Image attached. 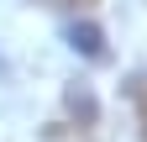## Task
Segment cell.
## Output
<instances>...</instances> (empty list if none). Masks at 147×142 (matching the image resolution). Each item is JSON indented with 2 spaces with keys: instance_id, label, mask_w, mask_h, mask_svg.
<instances>
[{
  "instance_id": "cell-1",
  "label": "cell",
  "mask_w": 147,
  "mask_h": 142,
  "mask_svg": "<svg viewBox=\"0 0 147 142\" xmlns=\"http://www.w3.org/2000/svg\"><path fill=\"white\" fill-rule=\"evenodd\" d=\"M68 111L79 116L84 126H89V121H95V100H89V90H84V84H74V90H68Z\"/></svg>"
},
{
  "instance_id": "cell-3",
  "label": "cell",
  "mask_w": 147,
  "mask_h": 142,
  "mask_svg": "<svg viewBox=\"0 0 147 142\" xmlns=\"http://www.w3.org/2000/svg\"><path fill=\"white\" fill-rule=\"evenodd\" d=\"M131 105H137V126H142V137H147V74L131 79Z\"/></svg>"
},
{
  "instance_id": "cell-2",
  "label": "cell",
  "mask_w": 147,
  "mask_h": 142,
  "mask_svg": "<svg viewBox=\"0 0 147 142\" xmlns=\"http://www.w3.org/2000/svg\"><path fill=\"white\" fill-rule=\"evenodd\" d=\"M74 47L89 53V58H100V53H105V42H100V32H95V26H74Z\"/></svg>"
},
{
  "instance_id": "cell-4",
  "label": "cell",
  "mask_w": 147,
  "mask_h": 142,
  "mask_svg": "<svg viewBox=\"0 0 147 142\" xmlns=\"http://www.w3.org/2000/svg\"><path fill=\"white\" fill-rule=\"evenodd\" d=\"M42 5H53V11H89V5H100V0H42Z\"/></svg>"
}]
</instances>
